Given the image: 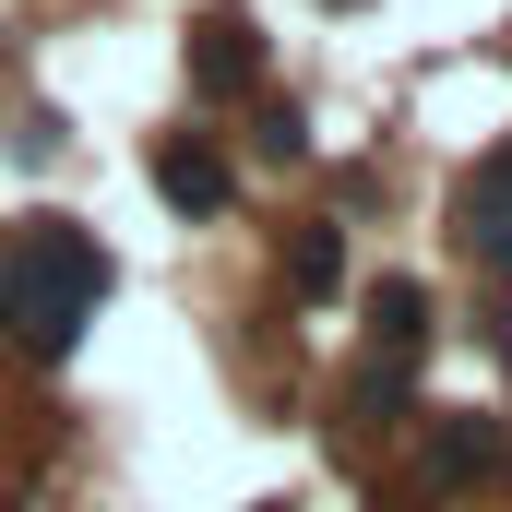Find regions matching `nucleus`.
Wrapping results in <instances>:
<instances>
[{"instance_id":"nucleus-2","label":"nucleus","mask_w":512,"mask_h":512,"mask_svg":"<svg viewBox=\"0 0 512 512\" xmlns=\"http://www.w3.org/2000/svg\"><path fill=\"white\" fill-rule=\"evenodd\" d=\"M417 358H429V298L393 274L382 310H370V358H358V405H393V393L417 382Z\"/></svg>"},{"instance_id":"nucleus-5","label":"nucleus","mask_w":512,"mask_h":512,"mask_svg":"<svg viewBox=\"0 0 512 512\" xmlns=\"http://www.w3.org/2000/svg\"><path fill=\"white\" fill-rule=\"evenodd\" d=\"M155 191H167L179 215H215V203H227V155L191 131V143H167V155H155Z\"/></svg>"},{"instance_id":"nucleus-6","label":"nucleus","mask_w":512,"mask_h":512,"mask_svg":"<svg viewBox=\"0 0 512 512\" xmlns=\"http://www.w3.org/2000/svg\"><path fill=\"white\" fill-rule=\"evenodd\" d=\"M501 465V417H441L429 429V477L441 489H465V477H489Z\"/></svg>"},{"instance_id":"nucleus-7","label":"nucleus","mask_w":512,"mask_h":512,"mask_svg":"<svg viewBox=\"0 0 512 512\" xmlns=\"http://www.w3.org/2000/svg\"><path fill=\"white\" fill-rule=\"evenodd\" d=\"M286 274H298V298H334V274H346V239H334V227H298Z\"/></svg>"},{"instance_id":"nucleus-4","label":"nucleus","mask_w":512,"mask_h":512,"mask_svg":"<svg viewBox=\"0 0 512 512\" xmlns=\"http://www.w3.org/2000/svg\"><path fill=\"white\" fill-rule=\"evenodd\" d=\"M251 72H262L251 24H239V12H215V24L191 36V84H203V96H251Z\"/></svg>"},{"instance_id":"nucleus-8","label":"nucleus","mask_w":512,"mask_h":512,"mask_svg":"<svg viewBox=\"0 0 512 512\" xmlns=\"http://www.w3.org/2000/svg\"><path fill=\"white\" fill-rule=\"evenodd\" d=\"M501 441H512V417H501Z\"/></svg>"},{"instance_id":"nucleus-3","label":"nucleus","mask_w":512,"mask_h":512,"mask_svg":"<svg viewBox=\"0 0 512 512\" xmlns=\"http://www.w3.org/2000/svg\"><path fill=\"white\" fill-rule=\"evenodd\" d=\"M453 239H465V262H489L512 286V143H489V155L453 179Z\"/></svg>"},{"instance_id":"nucleus-1","label":"nucleus","mask_w":512,"mask_h":512,"mask_svg":"<svg viewBox=\"0 0 512 512\" xmlns=\"http://www.w3.org/2000/svg\"><path fill=\"white\" fill-rule=\"evenodd\" d=\"M96 298H108V251L72 215H24L0 239V334L24 358H72L84 322H96Z\"/></svg>"}]
</instances>
